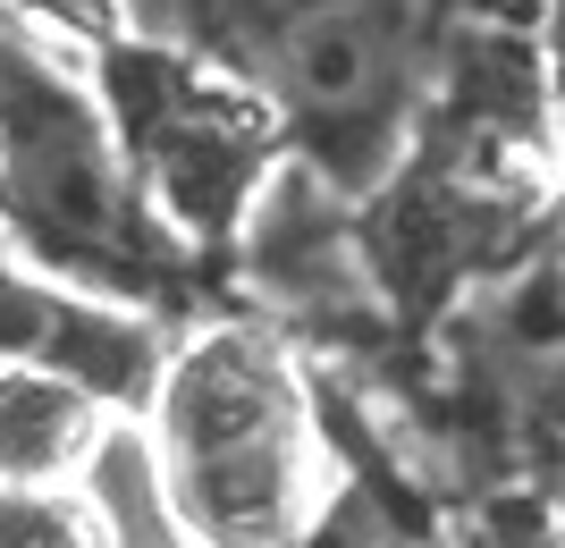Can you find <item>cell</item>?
Masks as SVG:
<instances>
[{
    "instance_id": "cell-6",
    "label": "cell",
    "mask_w": 565,
    "mask_h": 548,
    "mask_svg": "<svg viewBox=\"0 0 565 548\" xmlns=\"http://www.w3.org/2000/svg\"><path fill=\"white\" fill-rule=\"evenodd\" d=\"M94 388L51 363H0V481H60L102 448Z\"/></svg>"
},
{
    "instance_id": "cell-9",
    "label": "cell",
    "mask_w": 565,
    "mask_h": 548,
    "mask_svg": "<svg viewBox=\"0 0 565 548\" xmlns=\"http://www.w3.org/2000/svg\"><path fill=\"white\" fill-rule=\"evenodd\" d=\"M548 76H557V101H565V0H548Z\"/></svg>"
},
{
    "instance_id": "cell-4",
    "label": "cell",
    "mask_w": 565,
    "mask_h": 548,
    "mask_svg": "<svg viewBox=\"0 0 565 548\" xmlns=\"http://www.w3.org/2000/svg\"><path fill=\"white\" fill-rule=\"evenodd\" d=\"M102 110H110L143 194L186 245H228L254 219L270 161H279V110L220 85L186 43H102Z\"/></svg>"
},
{
    "instance_id": "cell-11",
    "label": "cell",
    "mask_w": 565,
    "mask_h": 548,
    "mask_svg": "<svg viewBox=\"0 0 565 548\" xmlns=\"http://www.w3.org/2000/svg\"><path fill=\"white\" fill-rule=\"evenodd\" d=\"M532 548H541V540H532ZM548 548H557V540H548Z\"/></svg>"
},
{
    "instance_id": "cell-1",
    "label": "cell",
    "mask_w": 565,
    "mask_h": 548,
    "mask_svg": "<svg viewBox=\"0 0 565 548\" xmlns=\"http://www.w3.org/2000/svg\"><path fill=\"white\" fill-rule=\"evenodd\" d=\"M0 219L43 270L94 296L152 312L194 304V245L143 194L110 110H94L9 18H0Z\"/></svg>"
},
{
    "instance_id": "cell-5",
    "label": "cell",
    "mask_w": 565,
    "mask_h": 548,
    "mask_svg": "<svg viewBox=\"0 0 565 548\" xmlns=\"http://www.w3.org/2000/svg\"><path fill=\"white\" fill-rule=\"evenodd\" d=\"M0 363H51V372L85 380L102 406H143V388H161L152 321L60 296V287H34L18 270H0Z\"/></svg>"
},
{
    "instance_id": "cell-10",
    "label": "cell",
    "mask_w": 565,
    "mask_h": 548,
    "mask_svg": "<svg viewBox=\"0 0 565 548\" xmlns=\"http://www.w3.org/2000/svg\"><path fill=\"white\" fill-rule=\"evenodd\" d=\"M363 548H414V540H397V531H372V540H363Z\"/></svg>"
},
{
    "instance_id": "cell-3",
    "label": "cell",
    "mask_w": 565,
    "mask_h": 548,
    "mask_svg": "<svg viewBox=\"0 0 565 548\" xmlns=\"http://www.w3.org/2000/svg\"><path fill=\"white\" fill-rule=\"evenodd\" d=\"M236 60L262 76L305 169L354 194L414 119L430 34L423 0H279Z\"/></svg>"
},
{
    "instance_id": "cell-7",
    "label": "cell",
    "mask_w": 565,
    "mask_h": 548,
    "mask_svg": "<svg viewBox=\"0 0 565 548\" xmlns=\"http://www.w3.org/2000/svg\"><path fill=\"white\" fill-rule=\"evenodd\" d=\"M0 548H110L102 506L60 498L51 481H9L0 490Z\"/></svg>"
},
{
    "instance_id": "cell-2",
    "label": "cell",
    "mask_w": 565,
    "mask_h": 548,
    "mask_svg": "<svg viewBox=\"0 0 565 548\" xmlns=\"http://www.w3.org/2000/svg\"><path fill=\"white\" fill-rule=\"evenodd\" d=\"M161 490L212 548L312 540L321 448L305 388L262 330H203L161 372Z\"/></svg>"
},
{
    "instance_id": "cell-8",
    "label": "cell",
    "mask_w": 565,
    "mask_h": 548,
    "mask_svg": "<svg viewBox=\"0 0 565 548\" xmlns=\"http://www.w3.org/2000/svg\"><path fill=\"white\" fill-rule=\"evenodd\" d=\"M25 18H43V25H60V34H85V43H110L118 34V0H18Z\"/></svg>"
}]
</instances>
